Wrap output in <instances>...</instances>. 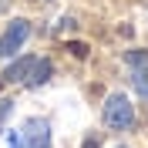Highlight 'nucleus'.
<instances>
[{"instance_id":"nucleus-11","label":"nucleus","mask_w":148,"mask_h":148,"mask_svg":"<svg viewBox=\"0 0 148 148\" xmlns=\"http://www.w3.org/2000/svg\"><path fill=\"white\" fill-rule=\"evenodd\" d=\"M10 148H14V145H10Z\"/></svg>"},{"instance_id":"nucleus-5","label":"nucleus","mask_w":148,"mask_h":148,"mask_svg":"<svg viewBox=\"0 0 148 148\" xmlns=\"http://www.w3.org/2000/svg\"><path fill=\"white\" fill-rule=\"evenodd\" d=\"M51 71H54V67H51V61H47V57H37L34 61V67H30V74H27V88H40V84H47V77H51Z\"/></svg>"},{"instance_id":"nucleus-3","label":"nucleus","mask_w":148,"mask_h":148,"mask_svg":"<svg viewBox=\"0 0 148 148\" xmlns=\"http://www.w3.org/2000/svg\"><path fill=\"white\" fill-rule=\"evenodd\" d=\"M125 61L131 67V84H135L138 98H148V51H128Z\"/></svg>"},{"instance_id":"nucleus-2","label":"nucleus","mask_w":148,"mask_h":148,"mask_svg":"<svg viewBox=\"0 0 148 148\" xmlns=\"http://www.w3.org/2000/svg\"><path fill=\"white\" fill-rule=\"evenodd\" d=\"M20 148H51V125L44 118H30L20 128Z\"/></svg>"},{"instance_id":"nucleus-4","label":"nucleus","mask_w":148,"mask_h":148,"mask_svg":"<svg viewBox=\"0 0 148 148\" xmlns=\"http://www.w3.org/2000/svg\"><path fill=\"white\" fill-rule=\"evenodd\" d=\"M30 37V24L27 20H14L7 27V34H3V40H0V54H17L20 47H24V40Z\"/></svg>"},{"instance_id":"nucleus-8","label":"nucleus","mask_w":148,"mask_h":148,"mask_svg":"<svg viewBox=\"0 0 148 148\" xmlns=\"http://www.w3.org/2000/svg\"><path fill=\"white\" fill-rule=\"evenodd\" d=\"M10 108H14V101H7V98H3V101H0V125H3V121H7V114H10Z\"/></svg>"},{"instance_id":"nucleus-7","label":"nucleus","mask_w":148,"mask_h":148,"mask_svg":"<svg viewBox=\"0 0 148 148\" xmlns=\"http://www.w3.org/2000/svg\"><path fill=\"white\" fill-rule=\"evenodd\" d=\"M67 51H71L74 57H88V44H81V40H71V44H67Z\"/></svg>"},{"instance_id":"nucleus-1","label":"nucleus","mask_w":148,"mask_h":148,"mask_svg":"<svg viewBox=\"0 0 148 148\" xmlns=\"http://www.w3.org/2000/svg\"><path fill=\"white\" fill-rule=\"evenodd\" d=\"M104 125L114 131H125L135 125V108L125 94H111L108 101H104Z\"/></svg>"},{"instance_id":"nucleus-10","label":"nucleus","mask_w":148,"mask_h":148,"mask_svg":"<svg viewBox=\"0 0 148 148\" xmlns=\"http://www.w3.org/2000/svg\"><path fill=\"white\" fill-rule=\"evenodd\" d=\"M118 148H125V145H118Z\"/></svg>"},{"instance_id":"nucleus-9","label":"nucleus","mask_w":148,"mask_h":148,"mask_svg":"<svg viewBox=\"0 0 148 148\" xmlns=\"http://www.w3.org/2000/svg\"><path fill=\"white\" fill-rule=\"evenodd\" d=\"M10 7V0H0V14H3V10H7Z\"/></svg>"},{"instance_id":"nucleus-6","label":"nucleus","mask_w":148,"mask_h":148,"mask_svg":"<svg viewBox=\"0 0 148 148\" xmlns=\"http://www.w3.org/2000/svg\"><path fill=\"white\" fill-rule=\"evenodd\" d=\"M34 61L37 57H20V61H14V64L3 71V81H27V74H30V67H34Z\"/></svg>"}]
</instances>
